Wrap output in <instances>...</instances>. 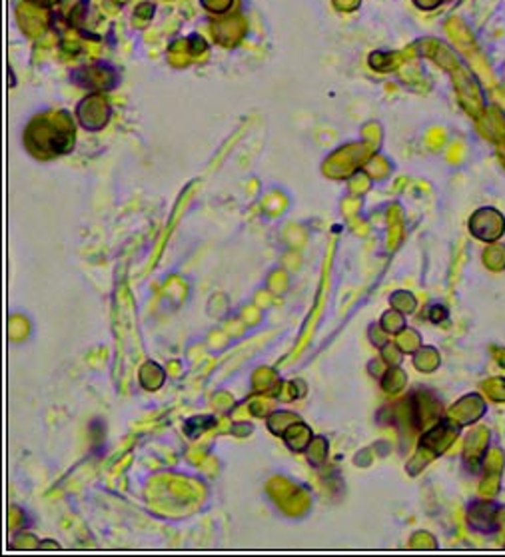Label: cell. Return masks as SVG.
Masks as SVG:
<instances>
[{
	"label": "cell",
	"instance_id": "4",
	"mask_svg": "<svg viewBox=\"0 0 505 557\" xmlns=\"http://www.w3.org/2000/svg\"><path fill=\"white\" fill-rule=\"evenodd\" d=\"M485 412V404L480 395H468L459 402L458 406L451 409V419H458L459 426L463 424H470L475 421L477 418H482V414Z\"/></svg>",
	"mask_w": 505,
	"mask_h": 557
},
{
	"label": "cell",
	"instance_id": "5",
	"mask_svg": "<svg viewBox=\"0 0 505 557\" xmlns=\"http://www.w3.org/2000/svg\"><path fill=\"white\" fill-rule=\"evenodd\" d=\"M487 440H489V433L485 428H480L471 433L468 438V450H466V457L471 460V462H482L485 457V445H487Z\"/></svg>",
	"mask_w": 505,
	"mask_h": 557
},
{
	"label": "cell",
	"instance_id": "6",
	"mask_svg": "<svg viewBox=\"0 0 505 557\" xmlns=\"http://www.w3.org/2000/svg\"><path fill=\"white\" fill-rule=\"evenodd\" d=\"M214 424H216L214 416H198V418H190L186 419V424H184V431L188 433V438H198L202 431L210 430Z\"/></svg>",
	"mask_w": 505,
	"mask_h": 557
},
{
	"label": "cell",
	"instance_id": "8",
	"mask_svg": "<svg viewBox=\"0 0 505 557\" xmlns=\"http://www.w3.org/2000/svg\"><path fill=\"white\" fill-rule=\"evenodd\" d=\"M483 388H485V394L489 395L492 400H495V402H505V380L494 378V380L483 383Z\"/></svg>",
	"mask_w": 505,
	"mask_h": 557
},
{
	"label": "cell",
	"instance_id": "11",
	"mask_svg": "<svg viewBox=\"0 0 505 557\" xmlns=\"http://www.w3.org/2000/svg\"><path fill=\"white\" fill-rule=\"evenodd\" d=\"M494 356L497 364H499L501 368H505V348H494Z\"/></svg>",
	"mask_w": 505,
	"mask_h": 557
},
{
	"label": "cell",
	"instance_id": "10",
	"mask_svg": "<svg viewBox=\"0 0 505 557\" xmlns=\"http://www.w3.org/2000/svg\"><path fill=\"white\" fill-rule=\"evenodd\" d=\"M446 318H447V310L444 306L437 304V306H432V308H430V320H432V322L437 324V322H444Z\"/></svg>",
	"mask_w": 505,
	"mask_h": 557
},
{
	"label": "cell",
	"instance_id": "1",
	"mask_svg": "<svg viewBox=\"0 0 505 557\" xmlns=\"http://www.w3.org/2000/svg\"><path fill=\"white\" fill-rule=\"evenodd\" d=\"M471 234L480 240H487V242H495L505 230L504 216L494 208H482L480 212L473 214L470 222Z\"/></svg>",
	"mask_w": 505,
	"mask_h": 557
},
{
	"label": "cell",
	"instance_id": "9",
	"mask_svg": "<svg viewBox=\"0 0 505 557\" xmlns=\"http://www.w3.org/2000/svg\"><path fill=\"white\" fill-rule=\"evenodd\" d=\"M499 489V474H487L485 481L482 484L483 496H495Z\"/></svg>",
	"mask_w": 505,
	"mask_h": 557
},
{
	"label": "cell",
	"instance_id": "2",
	"mask_svg": "<svg viewBox=\"0 0 505 557\" xmlns=\"http://www.w3.org/2000/svg\"><path fill=\"white\" fill-rule=\"evenodd\" d=\"M499 515L501 510L495 508L494 503H487V501H475L471 503L470 510H468V522L475 529V532H482V534H492L499 527Z\"/></svg>",
	"mask_w": 505,
	"mask_h": 557
},
{
	"label": "cell",
	"instance_id": "7",
	"mask_svg": "<svg viewBox=\"0 0 505 557\" xmlns=\"http://www.w3.org/2000/svg\"><path fill=\"white\" fill-rule=\"evenodd\" d=\"M483 262H485V266L489 268V270H494V272L504 270L505 268V248L504 246H499V244L489 246V248L485 250Z\"/></svg>",
	"mask_w": 505,
	"mask_h": 557
},
{
	"label": "cell",
	"instance_id": "3",
	"mask_svg": "<svg viewBox=\"0 0 505 557\" xmlns=\"http://www.w3.org/2000/svg\"><path fill=\"white\" fill-rule=\"evenodd\" d=\"M456 438H458V426H454L449 421H442L437 428H434V430L427 431L423 436L422 445L435 453H442L444 450H447V445Z\"/></svg>",
	"mask_w": 505,
	"mask_h": 557
}]
</instances>
